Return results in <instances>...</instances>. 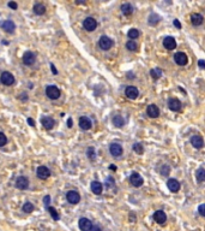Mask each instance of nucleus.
Here are the masks:
<instances>
[{
    "mask_svg": "<svg viewBox=\"0 0 205 231\" xmlns=\"http://www.w3.org/2000/svg\"><path fill=\"white\" fill-rule=\"evenodd\" d=\"M121 12L125 15V16H131L133 13V6L129 3H125L121 5Z\"/></svg>",
    "mask_w": 205,
    "mask_h": 231,
    "instance_id": "393cba45",
    "label": "nucleus"
},
{
    "mask_svg": "<svg viewBox=\"0 0 205 231\" xmlns=\"http://www.w3.org/2000/svg\"><path fill=\"white\" fill-rule=\"evenodd\" d=\"M43 202H44V206H46V207H49V202H51V196H49V195L44 196V197H43Z\"/></svg>",
    "mask_w": 205,
    "mask_h": 231,
    "instance_id": "ea45409f",
    "label": "nucleus"
},
{
    "mask_svg": "<svg viewBox=\"0 0 205 231\" xmlns=\"http://www.w3.org/2000/svg\"><path fill=\"white\" fill-rule=\"evenodd\" d=\"M109 150H110V154L115 158L118 157H121L122 153H124V149H122V146L119 145V143H112L110 147H109Z\"/></svg>",
    "mask_w": 205,
    "mask_h": 231,
    "instance_id": "1a4fd4ad",
    "label": "nucleus"
},
{
    "mask_svg": "<svg viewBox=\"0 0 205 231\" xmlns=\"http://www.w3.org/2000/svg\"><path fill=\"white\" fill-rule=\"evenodd\" d=\"M0 81H1V83L5 84V86H12L15 83V77L11 72L4 71L1 74V76H0Z\"/></svg>",
    "mask_w": 205,
    "mask_h": 231,
    "instance_id": "39448f33",
    "label": "nucleus"
},
{
    "mask_svg": "<svg viewBox=\"0 0 205 231\" xmlns=\"http://www.w3.org/2000/svg\"><path fill=\"white\" fill-rule=\"evenodd\" d=\"M41 124L43 125L44 129L51 130V129H53L54 125H55V120H54L52 117L46 116V117H42V118H41Z\"/></svg>",
    "mask_w": 205,
    "mask_h": 231,
    "instance_id": "2eb2a0df",
    "label": "nucleus"
},
{
    "mask_svg": "<svg viewBox=\"0 0 205 231\" xmlns=\"http://www.w3.org/2000/svg\"><path fill=\"white\" fill-rule=\"evenodd\" d=\"M36 176L40 179H47L51 176V170L46 166H38L36 170Z\"/></svg>",
    "mask_w": 205,
    "mask_h": 231,
    "instance_id": "0eeeda50",
    "label": "nucleus"
},
{
    "mask_svg": "<svg viewBox=\"0 0 205 231\" xmlns=\"http://www.w3.org/2000/svg\"><path fill=\"white\" fill-rule=\"evenodd\" d=\"M198 65H199V67H202V69H205V62H204V60H199V62H198Z\"/></svg>",
    "mask_w": 205,
    "mask_h": 231,
    "instance_id": "c03bdc74",
    "label": "nucleus"
},
{
    "mask_svg": "<svg viewBox=\"0 0 205 231\" xmlns=\"http://www.w3.org/2000/svg\"><path fill=\"white\" fill-rule=\"evenodd\" d=\"M113 45H114L113 40L108 36H106V35L101 36L100 40H99V47L101 49H103V51H109V49L113 47Z\"/></svg>",
    "mask_w": 205,
    "mask_h": 231,
    "instance_id": "f257e3e1",
    "label": "nucleus"
},
{
    "mask_svg": "<svg viewBox=\"0 0 205 231\" xmlns=\"http://www.w3.org/2000/svg\"><path fill=\"white\" fill-rule=\"evenodd\" d=\"M198 212H199V214L202 217H205V204H203V205H200L198 207Z\"/></svg>",
    "mask_w": 205,
    "mask_h": 231,
    "instance_id": "58836bf2",
    "label": "nucleus"
},
{
    "mask_svg": "<svg viewBox=\"0 0 205 231\" xmlns=\"http://www.w3.org/2000/svg\"><path fill=\"white\" fill-rule=\"evenodd\" d=\"M203 21H204V17L200 13H193L191 16V22H192L193 25H196V27L200 25L203 23Z\"/></svg>",
    "mask_w": 205,
    "mask_h": 231,
    "instance_id": "b1692460",
    "label": "nucleus"
},
{
    "mask_svg": "<svg viewBox=\"0 0 205 231\" xmlns=\"http://www.w3.org/2000/svg\"><path fill=\"white\" fill-rule=\"evenodd\" d=\"M34 205L31 204V202H25L24 205H23V211L25 213H31L33 211H34Z\"/></svg>",
    "mask_w": 205,
    "mask_h": 231,
    "instance_id": "473e14b6",
    "label": "nucleus"
},
{
    "mask_svg": "<svg viewBox=\"0 0 205 231\" xmlns=\"http://www.w3.org/2000/svg\"><path fill=\"white\" fill-rule=\"evenodd\" d=\"M196 177L198 179V182H204L205 180V169L200 167L196 171Z\"/></svg>",
    "mask_w": 205,
    "mask_h": 231,
    "instance_id": "cd10ccee",
    "label": "nucleus"
},
{
    "mask_svg": "<svg viewBox=\"0 0 205 231\" xmlns=\"http://www.w3.org/2000/svg\"><path fill=\"white\" fill-rule=\"evenodd\" d=\"M60 89L56 86H47L46 87V95L51 100H56L60 96Z\"/></svg>",
    "mask_w": 205,
    "mask_h": 231,
    "instance_id": "f03ea898",
    "label": "nucleus"
},
{
    "mask_svg": "<svg viewBox=\"0 0 205 231\" xmlns=\"http://www.w3.org/2000/svg\"><path fill=\"white\" fill-rule=\"evenodd\" d=\"M148 22H149V24H151V25H156V24L160 22V16L155 15V13H151L150 17H149V19H148Z\"/></svg>",
    "mask_w": 205,
    "mask_h": 231,
    "instance_id": "c756f323",
    "label": "nucleus"
},
{
    "mask_svg": "<svg viewBox=\"0 0 205 231\" xmlns=\"http://www.w3.org/2000/svg\"><path fill=\"white\" fill-rule=\"evenodd\" d=\"M51 67H52V72H53L54 75H56V74H58V71H56V69L54 67V65H53V64H51Z\"/></svg>",
    "mask_w": 205,
    "mask_h": 231,
    "instance_id": "09e8293b",
    "label": "nucleus"
},
{
    "mask_svg": "<svg viewBox=\"0 0 205 231\" xmlns=\"http://www.w3.org/2000/svg\"><path fill=\"white\" fill-rule=\"evenodd\" d=\"M130 183H131L133 187H136V188H139V187L143 185L144 179H143V177H142L139 173L133 172V173L130 176Z\"/></svg>",
    "mask_w": 205,
    "mask_h": 231,
    "instance_id": "423d86ee",
    "label": "nucleus"
},
{
    "mask_svg": "<svg viewBox=\"0 0 205 231\" xmlns=\"http://www.w3.org/2000/svg\"><path fill=\"white\" fill-rule=\"evenodd\" d=\"M127 36H129L130 39H132L133 41H134V39H138V36H139V32H138V29H136V28L130 29V30H129Z\"/></svg>",
    "mask_w": 205,
    "mask_h": 231,
    "instance_id": "7c9ffc66",
    "label": "nucleus"
},
{
    "mask_svg": "<svg viewBox=\"0 0 205 231\" xmlns=\"http://www.w3.org/2000/svg\"><path fill=\"white\" fill-rule=\"evenodd\" d=\"M163 46L168 51H173L174 48H177V41H175V39L173 36H167L163 39Z\"/></svg>",
    "mask_w": 205,
    "mask_h": 231,
    "instance_id": "9d476101",
    "label": "nucleus"
},
{
    "mask_svg": "<svg viewBox=\"0 0 205 231\" xmlns=\"http://www.w3.org/2000/svg\"><path fill=\"white\" fill-rule=\"evenodd\" d=\"M174 60H175V63H177L178 65H186L187 64V62H188V58H187V55H186V53H183V52H178L177 54L174 55Z\"/></svg>",
    "mask_w": 205,
    "mask_h": 231,
    "instance_id": "4468645a",
    "label": "nucleus"
},
{
    "mask_svg": "<svg viewBox=\"0 0 205 231\" xmlns=\"http://www.w3.org/2000/svg\"><path fill=\"white\" fill-rule=\"evenodd\" d=\"M150 75H151V77L154 79H157V78H160L162 76V71H161L160 69H152L151 71H150Z\"/></svg>",
    "mask_w": 205,
    "mask_h": 231,
    "instance_id": "2f4dec72",
    "label": "nucleus"
},
{
    "mask_svg": "<svg viewBox=\"0 0 205 231\" xmlns=\"http://www.w3.org/2000/svg\"><path fill=\"white\" fill-rule=\"evenodd\" d=\"M103 190V185L101 182H99V180H94V182L91 183V192L96 195H100L102 193Z\"/></svg>",
    "mask_w": 205,
    "mask_h": 231,
    "instance_id": "5701e85b",
    "label": "nucleus"
},
{
    "mask_svg": "<svg viewBox=\"0 0 205 231\" xmlns=\"http://www.w3.org/2000/svg\"><path fill=\"white\" fill-rule=\"evenodd\" d=\"M48 211H49V213H51V216H52V218L54 219V220H59V213L56 212V209L54 208V207H48Z\"/></svg>",
    "mask_w": 205,
    "mask_h": 231,
    "instance_id": "f704fd0d",
    "label": "nucleus"
},
{
    "mask_svg": "<svg viewBox=\"0 0 205 231\" xmlns=\"http://www.w3.org/2000/svg\"><path fill=\"white\" fill-rule=\"evenodd\" d=\"M154 220L157 224H160V225H162V224H164L165 222H167V214H165L163 211H156V212L154 213Z\"/></svg>",
    "mask_w": 205,
    "mask_h": 231,
    "instance_id": "9b49d317",
    "label": "nucleus"
},
{
    "mask_svg": "<svg viewBox=\"0 0 205 231\" xmlns=\"http://www.w3.org/2000/svg\"><path fill=\"white\" fill-rule=\"evenodd\" d=\"M125 95L127 96L129 99L134 100V99L138 98L139 92H138V89H137L136 87H133V86H129V87H126V89H125Z\"/></svg>",
    "mask_w": 205,
    "mask_h": 231,
    "instance_id": "ddd939ff",
    "label": "nucleus"
},
{
    "mask_svg": "<svg viewBox=\"0 0 205 231\" xmlns=\"http://www.w3.org/2000/svg\"><path fill=\"white\" fill-rule=\"evenodd\" d=\"M66 199L70 204L77 205L81 201V195L78 192H76V190H70V192H67V194H66Z\"/></svg>",
    "mask_w": 205,
    "mask_h": 231,
    "instance_id": "20e7f679",
    "label": "nucleus"
},
{
    "mask_svg": "<svg viewBox=\"0 0 205 231\" xmlns=\"http://www.w3.org/2000/svg\"><path fill=\"white\" fill-rule=\"evenodd\" d=\"M36 62V55L33 52H25L23 55V63L25 65H33Z\"/></svg>",
    "mask_w": 205,
    "mask_h": 231,
    "instance_id": "aec40b11",
    "label": "nucleus"
},
{
    "mask_svg": "<svg viewBox=\"0 0 205 231\" xmlns=\"http://www.w3.org/2000/svg\"><path fill=\"white\" fill-rule=\"evenodd\" d=\"M83 27H84V29L86 30V32H94V30L96 29V27H97V22H96V19L92 18V17H86L84 19V22H83Z\"/></svg>",
    "mask_w": 205,
    "mask_h": 231,
    "instance_id": "7ed1b4c3",
    "label": "nucleus"
},
{
    "mask_svg": "<svg viewBox=\"0 0 205 231\" xmlns=\"http://www.w3.org/2000/svg\"><path fill=\"white\" fill-rule=\"evenodd\" d=\"M126 48L131 52H136L137 49H138V45H137L136 41H133V40H130V41L126 42Z\"/></svg>",
    "mask_w": 205,
    "mask_h": 231,
    "instance_id": "c85d7f7f",
    "label": "nucleus"
},
{
    "mask_svg": "<svg viewBox=\"0 0 205 231\" xmlns=\"http://www.w3.org/2000/svg\"><path fill=\"white\" fill-rule=\"evenodd\" d=\"M21 100H23V101H25V100H28V98H26V94L25 93H23V94H21V96H18Z\"/></svg>",
    "mask_w": 205,
    "mask_h": 231,
    "instance_id": "a18cd8bd",
    "label": "nucleus"
},
{
    "mask_svg": "<svg viewBox=\"0 0 205 231\" xmlns=\"http://www.w3.org/2000/svg\"><path fill=\"white\" fill-rule=\"evenodd\" d=\"M78 225H79V229L82 231H90L92 227V223L90 219L88 218H81L79 222H78Z\"/></svg>",
    "mask_w": 205,
    "mask_h": 231,
    "instance_id": "f8f14e48",
    "label": "nucleus"
},
{
    "mask_svg": "<svg viewBox=\"0 0 205 231\" xmlns=\"http://www.w3.org/2000/svg\"><path fill=\"white\" fill-rule=\"evenodd\" d=\"M169 172H170V167H169L168 165H163V166L161 167V173H162L163 176L169 175Z\"/></svg>",
    "mask_w": 205,
    "mask_h": 231,
    "instance_id": "4c0bfd02",
    "label": "nucleus"
},
{
    "mask_svg": "<svg viewBox=\"0 0 205 231\" xmlns=\"http://www.w3.org/2000/svg\"><path fill=\"white\" fill-rule=\"evenodd\" d=\"M28 123L30 124L31 126H35V122H34V119H33V118H28Z\"/></svg>",
    "mask_w": 205,
    "mask_h": 231,
    "instance_id": "49530a36",
    "label": "nucleus"
},
{
    "mask_svg": "<svg viewBox=\"0 0 205 231\" xmlns=\"http://www.w3.org/2000/svg\"><path fill=\"white\" fill-rule=\"evenodd\" d=\"M67 126L68 128H72V119L71 118H68V120H67Z\"/></svg>",
    "mask_w": 205,
    "mask_h": 231,
    "instance_id": "de8ad7c7",
    "label": "nucleus"
},
{
    "mask_svg": "<svg viewBox=\"0 0 205 231\" xmlns=\"http://www.w3.org/2000/svg\"><path fill=\"white\" fill-rule=\"evenodd\" d=\"M167 187H168V189L170 190L172 193H178L179 190H180V183H179L175 178H170V179H168V182H167Z\"/></svg>",
    "mask_w": 205,
    "mask_h": 231,
    "instance_id": "f3484780",
    "label": "nucleus"
},
{
    "mask_svg": "<svg viewBox=\"0 0 205 231\" xmlns=\"http://www.w3.org/2000/svg\"><path fill=\"white\" fill-rule=\"evenodd\" d=\"M168 106H169V108L172 110V111H174V112H179L180 110H181V103H180V100L179 99H177V98H173V99H170L169 100V103H168Z\"/></svg>",
    "mask_w": 205,
    "mask_h": 231,
    "instance_id": "6ab92c4d",
    "label": "nucleus"
},
{
    "mask_svg": "<svg viewBox=\"0 0 205 231\" xmlns=\"http://www.w3.org/2000/svg\"><path fill=\"white\" fill-rule=\"evenodd\" d=\"M146 113H148V116L151 117V118H157L160 116V110L156 105L151 104V105L148 106V108H146Z\"/></svg>",
    "mask_w": 205,
    "mask_h": 231,
    "instance_id": "412c9836",
    "label": "nucleus"
},
{
    "mask_svg": "<svg viewBox=\"0 0 205 231\" xmlns=\"http://www.w3.org/2000/svg\"><path fill=\"white\" fill-rule=\"evenodd\" d=\"M34 12H35L37 16L43 15V13L46 12V6H44L43 4H40V3L35 4V6H34Z\"/></svg>",
    "mask_w": 205,
    "mask_h": 231,
    "instance_id": "bb28decb",
    "label": "nucleus"
},
{
    "mask_svg": "<svg viewBox=\"0 0 205 231\" xmlns=\"http://www.w3.org/2000/svg\"><path fill=\"white\" fill-rule=\"evenodd\" d=\"M90 231H102V229L100 226H97V225H92V227H91Z\"/></svg>",
    "mask_w": 205,
    "mask_h": 231,
    "instance_id": "37998d69",
    "label": "nucleus"
},
{
    "mask_svg": "<svg viewBox=\"0 0 205 231\" xmlns=\"http://www.w3.org/2000/svg\"><path fill=\"white\" fill-rule=\"evenodd\" d=\"M79 126H81V129H83V130H89V129H91L92 123H91L90 118H88V117H81V118H79Z\"/></svg>",
    "mask_w": 205,
    "mask_h": 231,
    "instance_id": "4be33fe9",
    "label": "nucleus"
},
{
    "mask_svg": "<svg viewBox=\"0 0 205 231\" xmlns=\"http://www.w3.org/2000/svg\"><path fill=\"white\" fill-rule=\"evenodd\" d=\"M6 143H7V137H6V135H5L4 133L0 131V147L5 146Z\"/></svg>",
    "mask_w": 205,
    "mask_h": 231,
    "instance_id": "e433bc0d",
    "label": "nucleus"
},
{
    "mask_svg": "<svg viewBox=\"0 0 205 231\" xmlns=\"http://www.w3.org/2000/svg\"><path fill=\"white\" fill-rule=\"evenodd\" d=\"M86 154H88V158H89L90 160H95V159H96V152H95V149H94L92 147L88 148Z\"/></svg>",
    "mask_w": 205,
    "mask_h": 231,
    "instance_id": "c9c22d12",
    "label": "nucleus"
},
{
    "mask_svg": "<svg viewBox=\"0 0 205 231\" xmlns=\"http://www.w3.org/2000/svg\"><path fill=\"white\" fill-rule=\"evenodd\" d=\"M28 187H29V180H28L26 177L19 176V177L16 179V188L21 189V190H25Z\"/></svg>",
    "mask_w": 205,
    "mask_h": 231,
    "instance_id": "dca6fc26",
    "label": "nucleus"
},
{
    "mask_svg": "<svg viewBox=\"0 0 205 231\" xmlns=\"http://www.w3.org/2000/svg\"><path fill=\"white\" fill-rule=\"evenodd\" d=\"M7 5H8V7H11L12 10H17V8H18V5H17L15 1H10Z\"/></svg>",
    "mask_w": 205,
    "mask_h": 231,
    "instance_id": "a19ab883",
    "label": "nucleus"
},
{
    "mask_svg": "<svg viewBox=\"0 0 205 231\" xmlns=\"http://www.w3.org/2000/svg\"><path fill=\"white\" fill-rule=\"evenodd\" d=\"M173 24L177 27L178 29H181V23L179 22V19H174V21H173Z\"/></svg>",
    "mask_w": 205,
    "mask_h": 231,
    "instance_id": "79ce46f5",
    "label": "nucleus"
},
{
    "mask_svg": "<svg viewBox=\"0 0 205 231\" xmlns=\"http://www.w3.org/2000/svg\"><path fill=\"white\" fill-rule=\"evenodd\" d=\"M113 124L116 126V128H121L125 125V119L122 116H114L113 117Z\"/></svg>",
    "mask_w": 205,
    "mask_h": 231,
    "instance_id": "a878e982",
    "label": "nucleus"
},
{
    "mask_svg": "<svg viewBox=\"0 0 205 231\" xmlns=\"http://www.w3.org/2000/svg\"><path fill=\"white\" fill-rule=\"evenodd\" d=\"M133 150H134L137 154H143V153H144L143 145H142V143H134V145H133Z\"/></svg>",
    "mask_w": 205,
    "mask_h": 231,
    "instance_id": "72a5a7b5",
    "label": "nucleus"
},
{
    "mask_svg": "<svg viewBox=\"0 0 205 231\" xmlns=\"http://www.w3.org/2000/svg\"><path fill=\"white\" fill-rule=\"evenodd\" d=\"M0 27H1V29H4V32L10 33V34H12L16 29V24L13 23V21H11V19H6V21L1 22Z\"/></svg>",
    "mask_w": 205,
    "mask_h": 231,
    "instance_id": "6e6552de",
    "label": "nucleus"
},
{
    "mask_svg": "<svg viewBox=\"0 0 205 231\" xmlns=\"http://www.w3.org/2000/svg\"><path fill=\"white\" fill-rule=\"evenodd\" d=\"M191 143H192V146L194 148L200 149L204 146V140H203V137L200 135H194V136L191 137Z\"/></svg>",
    "mask_w": 205,
    "mask_h": 231,
    "instance_id": "a211bd4d",
    "label": "nucleus"
}]
</instances>
